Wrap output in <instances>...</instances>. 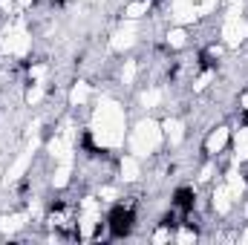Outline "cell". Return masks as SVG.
Here are the masks:
<instances>
[{
	"label": "cell",
	"instance_id": "6da1fadb",
	"mask_svg": "<svg viewBox=\"0 0 248 245\" xmlns=\"http://www.w3.org/2000/svg\"><path fill=\"white\" fill-rule=\"evenodd\" d=\"M133 222H136V216H133V211L130 208H113L110 211V216H107V225H110V234L116 237V240H122L127 237L130 231H133Z\"/></svg>",
	"mask_w": 248,
	"mask_h": 245
},
{
	"label": "cell",
	"instance_id": "7a4b0ae2",
	"mask_svg": "<svg viewBox=\"0 0 248 245\" xmlns=\"http://www.w3.org/2000/svg\"><path fill=\"white\" fill-rule=\"evenodd\" d=\"M173 205L182 208V211H190V208H193V190H190V187H179V190L173 193Z\"/></svg>",
	"mask_w": 248,
	"mask_h": 245
}]
</instances>
